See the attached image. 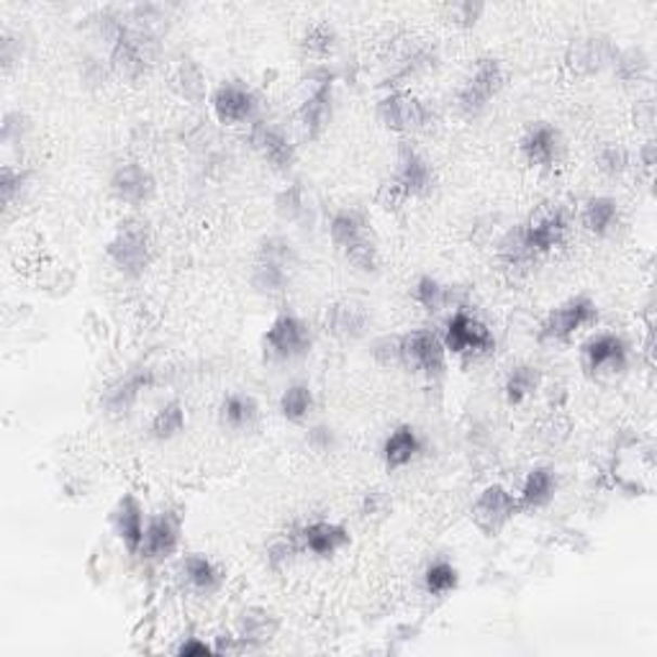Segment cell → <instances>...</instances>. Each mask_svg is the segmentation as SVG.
I'll list each match as a JSON object with an SVG mask.
<instances>
[{"mask_svg":"<svg viewBox=\"0 0 657 657\" xmlns=\"http://www.w3.org/2000/svg\"><path fill=\"white\" fill-rule=\"evenodd\" d=\"M637 163L645 167L647 172H653V167H655V142H653V139L645 142V146H642V150L637 152Z\"/></svg>","mask_w":657,"mask_h":657,"instance_id":"obj_49","label":"cell"},{"mask_svg":"<svg viewBox=\"0 0 657 657\" xmlns=\"http://www.w3.org/2000/svg\"><path fill=\"white\" fill-rule=\"evenodd\" d=\"M503 86H506V69H503L501 62L495 57L478 60L463 86H460L458 98H454L458 111L465 118L480 116L491 106L493 98L501 93Z\"/></svg>","mask_w":657,"mask_h":657,"instance_id":"obj_5","label":"cell"},{"mask_svg":"<svg viewBox=\"0 0 657 657\" xmlns=\"http://www.w3.org/2000/svg\"><path fill=\"white\" fill-rule=\"evenodd\" d=\"M524 240L537 257L555 252L568 236V214L557 204H542L537 211L529 216L527 223H521Z\"/></svg>","mask_w":657,"mask_h":657,"instance_id":"obj_14","label":"cell"},{"mask_svg":"<svg viewBox=\"0 0 657 657\" xmlns=\"http://www.w3.org/2000/svg\"><path fill=\"white\" fill-rule=\"evenodd\" d=\"M390 180L401 188V193L407 195V198H426L437 185L435 167H431L429 159L411 144L401 146V152H398L396 172Z\"/></svg>","mask_w":657,"mask_h":657,"instance_id":"obj_17","label":"cell"},{"mask_svg":"<svg viewBox=\"0 0 657 657\" xmlns=\"http://www.w3.org/2000/svg\"><path fill=\"white\" fill-rule=\"evenodd\" d=\"M249 144L272 170L288 172L296 165V144L283 126L272 121H252Z\"/></svg>","mask_w":657,"mask_h":657,"instance_id":"obj_16","label":"cell"},{"mask_svg":"<svg viewBox=\"0 0 657 657\" xmlns=\"http://www.w3.org/2000/svg\"><path fill=\"white\" fill-rule=\"evenodd\" d=\"M519 146H521V157L527 159V165L537 167V170H550V167L561 163L563 137L552 124L537 121L524 131Z\"/></svg>","mask_w":657,"mask_h":657,"instance_id":"obj_22","label":"cell"},{"mask_svg":"<svg viewBox=\"0 0 657 657\" xmlns=\"http://www.w3.org/2000/svg\"><path fill=\"white\" fill-rule=\"evenodd\" d=\"M442 345L447 352L458 355V358H486L495 349V337L475 313L458 309L447 321Z\"/></svg>","mask_w":657,"mask_h":657,"instance_id":"obj_7","label":"cell"},{"mask_svg":"<svg viewBox=\"0 0 657 657\" xmlns=\"http://www.w3.org/2000/svg\"><path fill=\"white\" fill-rule=\"evenodd\" d=\"M617 54L619 47L611 37H606V34H583V37L570 41L568 52H565V65H568L572 75L591 78V75L611 69Z\"/></svg>","mask_w":657,"mask_h":657,"instance_id":"obj_10","label":"cell"},{"mask_svg":"<svg viewBox=\"0 0 657 657\" xmlns=\"http://www.w3.org/2000/svg\"><path fill=\"white\" fill-rule=\"evenodd\" d=\"M583 365L598 381L617 377L629 368V345L614 332H598L583 345Z\"/></svg>","mask_w":657,"mask_h":657,"instance_id":"obj_12","label":"cell"},{"mask_svg":"<svg viewBox=\"0 0 657 657\" xmlns=\"http://www.w3.org/2000/svg\"><path fill=\"white\" fill-rule=\"evenodd\" d=\"M306 445L317 454L332 452L334 447H337V431L326 424H313L309 426V431H306Z\"/></svg>","mask_w":657,"mask_h":657,"instance_id":"obj_46","label":"cell"},{"mask_svg":"<svg viewBox=\"0 0 657 657\" xmlns=\"http://www.w3.org/2000/svg\"><path fill=\"white\" fill-rule=\"evenodd\" d=\"M328 236H332L334 247H337L345 260L360 272H375L381 265L377 257V244L370 234L368 216L360 208H339L337 214L328 219Z\"/></svg>","mask_w":657,"mask_h":657,"instance_id":"obj_1","label":"cell"},{"mask_svg":"<svg viewBox=\"0 0 657 657\" xmlns=\"http://www.w3.org/2000/svg\"><path fill=\"white\" fill-rule=\"evenodd\" d=\"M516 514H519V503H516V495L501 484L486 486L471 506V521L486 537L499 534L501 529L506 527V524L512 521Z\"/></svg>","mask_w":657,"mask_h":657,"instance_id":"obj_13","label":"cell"},{"mask_svg":"<svg viewBox=\"0 0 657 657\" xmlns=\"http://www.w3.org/2000/svg\"><path fill=\"white\" fill-rule=\"evenodd\" d=\"M214 653H216V647H211L208 642L198 640V637H188L183 645L178 647V655H183V657H206Z\"/></svg>","mask_w":657,"mask_h":657,"instance_id":"obj_48","label":"cell"},{"mask_svg":"<svg viewBox=\"0 0 657 657\" xmlns=\"http://www.w3.org/2000/svg\"><path fill=\"white\" fill-rule=\"evenodd\" d=\"M111 193L126 206H146L157 193L155 175L139 163H121L111 175Z\"/></svg>","mask_w":657,"mask_h":657,"instance_id":"obj_20","label":"cell"},{"mask_svg":"<svg viewBox=\"0 0 657 657\" xmlns=\"http://www.w3.org/2000/svg\"><path fill=\"white\" fill-rule=\"evenodd\" d=\"M278 409H281L285 422L306 424L311 418L313 409H317V396H313L309 383H293V386L283 390Z\"/></svg>","mask_w":657,"mask_h":657,"instance_id":"obj_32","label":"cell"},{"mask_svg":"<svg viewBox=\"0 0 657 657\" xmlns=\"http://www.w3.org/2000/svg\"><path fill=\"white\" fill-rule=\"evenodd\" d=\"M370 306L360 298H342L326 306L324 311V328L334 339L355 342L362 339L370 328Z\"/></svg>","mask_w":657,"mask_h":657,"instance_id":"obj_18","label":"cell"},{"mask_svg":"<svg viewBox=\"0 0 657 657\" xmlns=\"http://www.w3.org/2000/svg\"><path fill=\"white\" fill-rule=\"evenodd\" d=\"M632 163H634L632 152H629L621 142H604L596 152L598 170L609 175V178H621V175H627L632 170Z\"/></svg>","mask_w":657,"mask_h":657,"instance_id":"obj_38","label":"cell"},{"mask_svg":"<svg viewBox=\"0 0 657 657\" xmlns=\"http://www.w3.org/2000/svg\"><path fill=\"white\" fill-rule=\"evenodd\" d=\"M388 65L394 69L396 78H414V75L435 65V49L418 39H403L401 44L396 47Z\"/></svg>","mask_w":657,"mask_h":657,"instance_id":"obj_31","label":"cell"},{"mask_svg":"<svg viewBox=\"0 0 657 657\" xmlns=\"http://www.w3.org/2000/svg\"><path fill=\"white\" fill-rule=\"evenodd\" d=\"M598 321V309L591 298L576 296L568 298L565 304L555 306L542 321L540 337L548 342H568L578 332L593 326Z\"/></svg>","mask_w":657,"mask_h":657,"instance_id":"obj_9","label":"cell"},{"mask_svg":"<svg viewBox=\"0 0 657 657\" xmlns=\"http://www.w3.org/2000/svg\"><path fill=\"white\" fill-rule=\"evenodd\" d=\"M178 576L183 578L188 589L198 593V596H214L223 585L221 568L211 557L204 555V552H188L183 561H180Z\"/></svg>","mask_w":657,"mask_h":657,"instance_id":"obj_25","label":"cell"},{"mask_svg":"<svg viewBox=\"0 0 657 657\" xmlns=\"http://www.w3.org/2000/svg\"><path fill=\"white\" fill-rule=\"evenodd\" d=\"M313 347L311 326L296 313H281L272 319L262 337V352L270 362L304 360Z\"/></svg>","mask_w":657,"mask_h":657,"instance_id":"obj_6","label":"cell"},{"mask_svg":"<svg viewBox=\"0 0 657 657\" xmlns=\"http://www.w3.org/2000/svg\"><path fill=\"white\" fill-rule=\"evenodd\" d=\"M499 257H501V262L506 265L508 270H514V272H521V270L532 268L534 260H537V255H534L532 249H529L527 240H524L521 223H519V227L508 229V232L503 234V240L499 242Z\"/></svg>","mask_w":657,"mask_h":657,"instance_id":"obj_34","label":"cell"},{"mask_svg":"<svg viewBox=\"0 0 657 657\" xmlns=\"http://www.w3.org/2000/svg\"><path fill=\"white\" fill-rule=\"evenodd\" d=\"M614 75H617L619 80L624 82H642L647 78L649 73V57L645 54V49H624L617 54V60H614Z\"/></svg>","mask_w":657,"mask_h":657,"instance_id":"obj_39","label":"cell"},{"mask_svg":"<svg viewBox=\"0 0 657 657\" xmlns=\"http://www.w3.org/2000/svg\"><path fill=\"white\" fill-rule=\"evenodd\" d=\"M211 108L214 116L227 126L252 124L257 114V98L252 93V88L244 86V82L227 80L214 90Z\"/></svg>","mask_w":657,"mask_h":657,"instance_id":"obj_19","label":"cell"},{"mask_svg":"<svg viewBox=\"0 0 657 657\" xmlns=\"http://www.w3.org/2000/svg\"><path fill=\"white\" fill-rule=\"evenodd\" d=\"M460 585V570L447 561H435L424 570V589L431 596H447Z\"/></svg>","mask_w":657,"mask_h":657,"instance_id":"obj_37","label":"cell"},{"mask_svg":"<svg viewBox=\"0 0 657 657\" xmlns=\"http://www.w3.org/2000/svg\"><path fill=\"white\" fill-rule=\"evenodd\" d=\"M298 265V252L288 236H268L257 247L255 265H252V288L262 296H281L288 291L293 272Z\"/></svg>","mask_w":657,"mask_h":657,"instance_id":"obj_2","label":"cell"},{"mask_svg":"<svg viewBox=\"0 0 657 657\" xmlns=\"http://www.w3.org/2000/svg\"><path fill=\"white\" fill-rule=\"evenodd\" d=\"M175 88L180 90V95H183L185 101H193V103L204 101L206 78L193 60H183L178 65V73H175Z\"/></svg>","mask_w":657,"mask_h":657,"instance_id":"obj_40","label":"cell"},{"mask_svg":"<svg viewBox=\"0 0 657 657\" xmlns=\"http://www.w3.org/2000/svg\"><path fill=\"white\" fill-rule=\"evenodd\" d=\"M29 185H31V172L24 170V167L5 165L3 172H0V193H3L5 206H13L18 198H24Z\"/></svg>","mask_w":657,"mask_h":657,"instance_id":"obj_42","label":"cell"},{"mask_svg":"<svg viewBox=\"0 0 657 657\" xmlns=\"http://www.w3.org/2000/svg\"><path fill=\"white\" fill-rule=\"evenodd\" d=\"M3 144L5 146H13V144H21L26 139V134L31 131V124L29 118H26V114H21V111H9V114L3 116Z\"/></svg>","mask_w":657,"mask_h":657,"instance_id":"obj_44","label":"cell"},{"mask_svg":"<svg viewBox=\"0 0 657 657\" xmlns=\"http://www.w3.org/2000/svg\"><path fill=\"white\" fill-rule=\"evenodd\" d=\"M155 383H157V373L152 368L139 365V368L126 370L121 377H116V381L111 383L106 390H103L101 409L114 418L129 416L131 409L142 401V396L146 394V390L155 388Z\"/></svg>","mask_w":657,"mask_h":657,"instance_id":"obj_11","label":"cell"},{"mask_svg":"<svg viewBox=\"0 0 657 657\" xmlns=\"http://www.w3.org/2000/svg\"><path fill=\"white\" fill-rule=\"evenodd\" d=\"M260 403L252 394H242V390H234V394L221 398L219 407V424L223 429L234 431V435H247V431L257 429L260 424Z\"/></svg>","mask_w":657,"mask_h":657,"instance_id":"obj_27","label":"cell"},{"mask_svg":"<svg viewBox=\"0 0 657 657\" xmlns=\"http://www.w3.org/2000/svg\"><path fill=\"white\" fill-rule=\"evenodd\" d=\"M332 114H334L332 78H321L313 82L309 95L300 101V106L296 111V126L300 139H306V142L319 139L328 129V124H332Z\"/></svg>","mask_w":657,"mask_h":657,"instance_id":"obj_15","label":"cell"},{"mask_svg":"<svg viewBox=\"0 0 657 657\" xmlns=\"http://www.w3.org/2000/svg\"><path fill=\"white\" fill-rule=\"evenodd\" d=\"M621 211L611 195H591L580 208V223L593 236H609L619 229Z\"/></svg>","mask_w":657,"mask_h":657,"instance_id":"obj_29","label":"cell"},{"mask_svg":"<svg viewBox=\"0 0 657 657\" xmlns=\"http://www.w3.org/2000/svg\"><path fill=\"white\" fill-rule=\"evenodd\" d=\"M447 365V349L442 337L429 328L401 334V368L424 377H439Z\"/></svg>","mask_w":657,"mask_h":657,"instance_id":"obj_8","label":"cell"},{"mask_svg":"<svg viewBox=\"0 0 657 657\" xmlns=\"http://www.w3.org/2000/svg\"><path fill=\"white\" fill-rule=\"evenodd\" d=\"M454 288L431 275H422L414 285V300L426 313H442L452 304Z\"/></svg>","mask_w":657,"mask_h":657,"instance_id":"obj_36","label":"cell"},{"mask_svg":"<svg viewBox=\"0 0 657 657\" xmlns=\"http://www.w3.org/2000/svg\"><path fill=\"white\" fill-rule=\"evenodd\" d=\"M557 491V473L550 465H537L527 473L524 484L516 493V503H519V512H537L544 508L548 503L555 499Z\"/></svg>","mask_w":657,"mask_h":657,"instance_id":"obj_28","label":"cell"},{"mask_svg":"<svg viewBox=\"0 0 657 657\" xmlns=\"http://www.w3.org/2000/svg\"><path fill=\"white\" fill-rule=\"evenodd\" d=\"M377 118L383 126L398 134H418V131H429L437 121L435 108L429 101L418 98L409 90H394V93L383 95L377 101Z\"/></svg>","mask_w":657,"mask_h":657,"instance_id":"obj_4","label":"cell"},{"mask_svg":"<svg viewBox=\"0 0 657 657\" xmlns=\"http://www.w3.org/2000/svg\"><path fill=\"white\" fill-rule=\"evenodd\" d=\"M275 211L285 221L304 219V216L309 214V195H306L304 185L291 183L288 188H283L275 198Z\"/></svg>","mask_w":657,"mask_h":657,"instance_id":"obj_41","label":"cell"},{"mask_svg":"<svg viewBox=\"0 0 657 657\" xmlns=\"http://www.w3.org/2000/svg\"><path fill=\"white\" fill-rule=\"evenodd\" d=\"M373 358L383 368H401V337H381L373 345Z\"/></svg>","mask_w":657,"mask_h":657,"instance_id":"obj_45","label":"cell"},{"mask_svg":"<svg viewBox=\"0 0 657 657\" xmlns=\"http://www.w3.org/2000/svg\"><path fill=\"white\" fill-rule=\"evenodd\" d=\"M278 634V619L275 614L260 606H249L236 619V642L244 647H262Z\"/></svg>","mask_w":657,"mask_h":657,"instance_id":"obj_30","label":"cell"},{"mask_svg":"<svg viewBox=\"0 0 657 657\" xmlns=\"http://www.w3.org/2000/svg\"><path fill=\"white\" fill-rule=\"evenodd\" d=\"M111 527H114L118 542L124 544L129 555H139V552H142L146 519L137 495L124 493L121 499H118L114 514H111Z\"/></svg>","mask_w":657,"mask_h":657,"instance_id":"obj_24","label":"cell"},{"mask_svg":"<svg viewBox=\"0 0 657 657\" xmlns=\"http://www.w3.org/2000/svg\"><path fill=\"white\" fill-rule=\"evenodd\" d=\"M540 370L534 365H516L512 368V373L506 375V383H503V396L512 407H521L527 398H532L540 388Z\"/></svg>","mask_w":657,"mask_h":657,"instance_id":"obj_35","label":"cell"},{"mask_svg":"<svg viewBox=\"0 0 657 657\" xmlns=\"http://www.w3.org/2000/svg\"><path fill=\"white\" fill-rule=\"evenodd\" d=\"M293 542H296V550L309 552V555L324 561V557H334L345 548H349L352 537H349L347 529L337 521L317 519L306 524V527H300L296 537H293Z\"/></svg>","mask_w":657,"mask_h":657,"instance_id":"obj_21","label":"cell"},{"mask_svg":"<svg viewBox=\"0 0 657 657\" xmlns=\"http://www.w3.org/2000/svg\"><path fill=\"white\" fill-rule=\"evenodd\" d=\"M480 13H484V5H480V3H458V5H452V16L458 18V24H463V26H475V24H478Z\"/></svg>","mask_w":657,"mask_h":657,"instance_id":"obj_47","label":"cell"},{"mask_svg":"<svg viewBox=\"0 0 657 657\" xmlns=\"http://www.w3.org/2000/svg\"><path fill=\"white\" fill-rule=\"evenodd\" d=\"M422 452H424V439H422V435H418L416 426H411V424L396 426V429L386 437V442H383V450H381L383 463H386L388 471H394V473L414 465Z\"/></svg>","mask_w":657,"mask_h":657,"instance_id":"obj_26","label":"cell"},{"mask_svg":"<svg viewBox=\"0 0 657 657\" xmlns=\"http://www.w3.org/2000/svg\"><path fill=\"white\" fill-rule=\"evenodd\" d=\"M180 548V519L175 514H155L146 519L144 529V542L142 552L146 561L163 563L167 557H172Z\"/></svg>","mask_w":657,"mask_h":657,"instance_id":"obj_23","label":"cell"},{"mask_svg":"<svg viewBox=\"0 0 657 657\" xmlns=\"http://www.w3.org/2000/svg\"><path fill=\"white\" fill-rule=\"evenodd\" d=\"M304 49L313 57H328V54L337 49V31L332 29V26L324 24H313L309 26V31H306L304 37Z\"/></svg>","mask_w":657,"mask_h":657,"instance_id":"obj_43","label":"cell"},{"mask_svg":"<svg viewBox=\"0 0 657 657\" xmlns=\"http://www.w3.org/2000/svg\"><path fill=\"white\" fill-rule=\"evenodd\" d=\"M185 424H188V414L183 403L167 401L165 407H159L155 411V416H152L150 437L157 439V442H170V439L183 435Z\"/></svg>","mask_w":657,"mask_h":657,"instance_id":"obj_33","label":"cell"},{"mask_svg":"<svg viewBox=\"0 0 657 657\" xmlns=\"http://www.w3.org/2000/svg\"><path fill=\"white\" fill-rule=\"evenodd\" d=\"M106 255L124 278H142L152 265V232L142 219H126L111 236Z\"/></svg>","mask_w":657,"mask_h":657,"instance_id":"obj_3","label":"cell"}]
</instances>
